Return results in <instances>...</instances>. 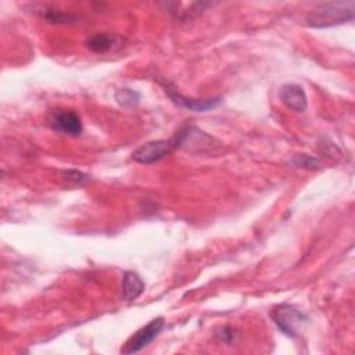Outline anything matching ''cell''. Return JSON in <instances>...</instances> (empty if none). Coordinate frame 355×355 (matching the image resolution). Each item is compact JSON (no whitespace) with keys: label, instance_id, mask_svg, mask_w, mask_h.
I'll return each instance as SVG.
<instances>
[{"label":"cell","instance_id":"6da1fadb","mask_svg":"<svg viewBox=\"0 0 355 355\" xmlns=\"http://www.w3.org/2000/svg\"><path fill=\"white\" fill-rule=\"evenodd\" d=\"M355 15V1H330L311 10L305 22L311 28H329L349 22Z\"/></svg>","mask_w":355,"mask_h":355},{"label":"cell","instance_id":"7a4b0ae2","mask_svg":"<svg viewBox=\"0 0 355 355\" xmlns=\"http://www.w3.org/2000/svg\"><path fill=\"white\" fill-rule=\"evenodd\" d=\"M270 316L275 324L280 329V331L291 338L298 337L302 331V327L308 322V318L300 309L288 304L277 305L270 312Z\"/></svg>","mask_w":355,"mask_h":355},{"label":"cell","instance_id":"3957f363","mask_svg":"<svg viewBox=\"0 0 355 355\" xmlns=\"http://www.w3.org/2000/svg\"><path fill=\"white\" fill-rule=\"evenodd\" d=\"M176 148H178V143L175 137H171L168 140H151L139 146L132 153V159L135 162L148 165L162 159Z\"/></svg>","mask_w":355,"mask_h":355},{"label":"cell","instance_id":"277c9868","mask_svg":"<svg viewBox=\"0 0 355 355\" xmlns=\"http://www.w3.org/2000/svg\"><path fill=\"white\" fill-rule=\"evenodd\" d=\"M164 326H165V320L161 316L150 320L146 326H143L133 336L129 337V340L121 348V352L122 354H135V352L141 351L161 333Z\"/></svg>","mask_w":355,"mask_h":355},{"label":"cell","instance_id":"5b68a950","mask_svg":"<svg viewBox=\"0 0 355 355\" xmlns=\"http://www.w3.org/2000/svg\"><path fill=\"white\" fill-rule=\"evenodd\" d=\"M50 126L64 135L68 136H79L83 130L80 116L71 110H55L51 112L49 118Z\"/></svg>","mask_w":355,"mask_h":355},{"label":"cell","instance_id":"8992f818","mask_svg":"<svg viewBox=\"0 0 355 355\" xmlns=\"http://www.w3.org/2000/svg\"><path fill=\"white\" fill-rule=\"evenodd\" d=\"M165 92L168 93V96L171 97V100L178 104L182 108H186L189 111H194V112H205L209 110H214L215 107L219 105L220 103V97L216 98H191V97H184L180 93H178L176 90H172L169 86H165Z\"/></svg>","mask_w":355,"mask_h":355},{"label":"cell","instance_id":"52a82bcc","mask_svg":"<svg viewBox=\"0 0 355 355\" xmlns=\"http://www.w3.org/2000/svg\"><path fill=\"white\" fill-rule=\"evenodd\" d=\"M280 101L290 110L295 112H302L306 110V96L304 89L295 83L283 85L279 90Z\"/></svg>","mask_w":355,"mask_h":355},{"label":"cell","instance_id":"ba28073f","mask_svg":"<svg viewBox=\"0 0 355 355\" xmlns=\"http://www.w3.org/2000/svg\"><path fill=\"white\" fill-rule=\"evenodd\" d=\"M144 291V282L135 272H125L122 280V297L126 301L136 300Z\"/></svg>","mask_w":355,"mask_h":355},{"label":"cell","instance_id":"9c48e42d","mask_svg":"<svg viewBox=\"0 0 355 355\" xmlns=\"http://www.w3.org/2000/svg\"><path fill=\"white\" fill-rule=\"evenodd\" d=\"M119 39L111 33H96L86 40V46L94 53H105L119 46Z\"/></svg>","mask_w":355,"mask_h":355},{"label":"cell","instance_id":"30bf717a","mask_svg":"<svg viewBox=\"0 0 355 355\" xmlns=\"http://www.w3.org/2000/svg\"><path fill=\"white\" fill-rule=\"evenodd\" d=\"M291 162L294 164V166L297 168H302V169H319L320 162L318 158L305 154V153H300V154H294L291 158Z\"/></svg>","mask_w":355,"mask_h":355},{"label":"cell","instance_id":"8fae6325","mask_svg":"<svg viewBox=\"0 0 355 355\" xmlns=\"http://www.w3.org/2000/svg\"><path fill=\"white\" fill-rule=\"evenodd\" d=\"M139 98H140V94L128 87H122L115 92V100L121 105H136L139 103Z\"/></svg>","mask_w":355,"mask_h":355},{"label":"cell","instance_id":"7c38bea8","mask_svg":"<svg viewBox=\"0 0 355 355\" xmlns=\"http://www.w3.org/2000/svg\"><path fill=\"white\" fill-rule=\"evenodd\" d=\"M44 12H42L43 18H46L47 21L50 22H57V24H65V22H69L72 21V18L64 12H61L60 10H55V8H44L43 10Z\"/></svg>","mask_w":355,"mask_h":355},{"label":"cell","instance_id":"4fadbf2b","mask_svg":"<svg viewBox=\"0 0 355 355\" xmlns=\"http://www.w3.org/2000/svg\"><path fill=\"white\" fill-rule=\"evenodd\" d=\"M62 178L68 182H72L73 184H82L87 180V176L79 171H65L62 172Z\"/></svg>","mask_w":355,"mask_h":355}]
</instances>
